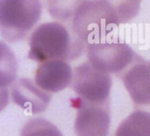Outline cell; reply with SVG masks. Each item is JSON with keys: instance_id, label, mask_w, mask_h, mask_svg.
I'll return each mask as SVG.
<instances>
[{"instance_id": "9", "label": "cell", "mask_w": 150, "mask_h": 136, "mask_svg": "<svg viewBox=\"0 0 150 136\" xmlns=\"http://www.w3.org/2000/svg\"><path fill=\"white\" fill-rule=\"evenodd\" d=\"M12 100L23 109L33 114L48 108L51 94L45 92L28 78H20L11 88Z\"/></svg>"}, {"instance_id": "4", "label": "cell", "mask_w": 150, "mask_h": 136, "mask_svg": "<svg viewBox=\"0 0 150 136\" xmlns=\"http://www.w3.org/2000/svg\"><path fill=\"white\" fill-rule=\"evenodd\" d=\"M112 80L109 73L86 61L76 67L72 86L83 101L99 105H109Z\"/></svg>"}, {"instance_id": "12", "label": "cell", "mask_w": 150, "mask_h": 136, "mask_svg": "<svg viewBox=\"0 0 150 136\" xmlns=\"http://www.w3.org/2000/svg\"><path fill=\"white\" fill-rule=\"evenodd\" d=\"M21 136H63L54 124L42 118L29 120L23 125Z\"/></svg>"}, {"instance_id": "13", "label": "cell", "mask_w": 150, "mask_h": 136, "mask_svg": "<svg viewBox=\"0 0 150 136\" xmlns=\"http://www.w3.org/2000/svg\"><path fill=\"white\" fill-rule=\"evenodd\" d=\"M110 3L118 16L120 23L133 20L140 10L142 0H106Z\"/></svg>"}, {"instance_id": "11", "label": "cell", "mask_w": 150, "mask_h": 136, "mask_svg": "<svg viewBox=\"0 0 150 136\" xmlns=\"http://www.w3.org/2000/svg\"><path fill=\"white\" fill-rule=\"evenodd\" d=\"M87 0H45L46 8L53 18L62 22L73 20L79 7Z\"/></svg>"}, {"instance_id": "14", "label": "cell", "mask_w": 150, "mask_h": 136, "mask_svg": "<svg viewBox=\"0 0 150 136\" xmlns=\"http://www.w3.org/2000/svg\"><path fill=\"white\" fill-rule=\"evenodd\" d=\"M149 66H150V63H149Z\"/></svg>"}, {"instance_id": "5", "label": "cell", "mask_w": 150, "mask_h": 136, "mask_svg": "<svg viewBox=\"0 0 150 136\" xmlns=\"http://www.w3.org/2000/svg\"><path fill=\"white\" fill-rule=\"evenodd\" d=\"M88 60L96 68L121 75L139 56L127 44L98 42L86 47Z\"/></svg>"}, {"instance_id": "3", "label": "cell", "mask_w": 150, "mask_h": 136, "mask_svg": "<svg viewBox=\"0 0 150 136\" xmlns=\"http://www.w3.org/2000/svg\"><path fill=\"white\" fill-rule=\"evenodd\" d=\"M40 0H0L1 36L10 42L22 40L40 20Z\"/></svg>"}, {"instance_id": "7", "label": "cell", "mask_w": 150, "mask_h": 136, "mask_svg": "<svg viewBox=\"0 0 150 136\" xmlns=\"http://www.w3.org/2000/svg\"><path fill=\"white\" fill-rule=\"evenodd\" d=\"M136 110L150 112V66L139 56L121 75Z\"/></svg>"}, {"instance_id": "10", "label": "cell", "mask_w": 150, "mask_h": 136, "mask_svg": "<svg viewBox=\"0 0 150 136\" xmlns=\"http://www.w3.org/2000/svg\"><path fill=\"white\" fill-rule=\"evenodd\" d=\"M115 136H150V112L133 111L120 124Z\"/></svg>"}, {"instance_id": "8", "label": "cell", "mask_w": 150, "mask_h": 136, "mask_svg": "<svg viewBox=\"0 0 150 136\" xmlns=\"http://www.w3.org/2000/svg\"><path fill=\"white\" fill-rule=\"evenodd\" d=\"M73 73L70 64L63 60L42 62L35 71V82L48 93H57L66 89L73 81Z\"/></svg>"}, {"instance_id": "2", "label": "cell", "mask_w": 150, "mask_h": 136, "mask_svg": "<svg viewBox=\"0 0 150 136\" xmlns=\"http://www.w3.org/2000/svg\"><path fill=\"white\" fill-rule=\"evenodd\" d=\"M118 16L106 0H87L75 14L72 31L84 43L101 42L116 26Z\"/></svg>"}, {"instance_id": "1", "label": "cell", "mask_w": 150, "mask_h": 136, "mask_svg": "<svg viewBox=\"0 0 150 136\" xmlns=\"http://www.w3.org/2000/svg\"><path fill=\"white\" fill-rule=\"evenodd\" d=\"M86 43L58 22L38 26L29 40L27 58L38 62L51 60L73 61L83 54Z\"/></svg>"}, {"instance_id": "6", "label": "cell", "mask_w": 150, "mask_h": 136, "mask_svg": "<svg viewBox=\"0 0 150 136\" xmlns=\"http://www.w3.org/2000/svg\"><path fill=\"white\" fill-rule=\"evenodd\" d=\"M71 103L78 111L74 124L76 136H108L111 124L109 105L89 103L79 97L72 99Z\"/></svg>"}]
</instances>
